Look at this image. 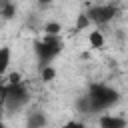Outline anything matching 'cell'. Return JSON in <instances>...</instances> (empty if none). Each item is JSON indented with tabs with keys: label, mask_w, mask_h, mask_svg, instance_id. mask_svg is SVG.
I'll use <instances>...</instances> for the list:
<instances>
[{
	"label": "cell",
	"mask_w": 128,
	"mask_h": 128,
	"mask_svg": "<svg viewBox=\"0 0 128 128\" xmlns=\"http://www.w3.org/2000/svg\"><path fill=\"white\" fill-rule=\"evenodd\" d=\"M120 100V92L108 84H90L88 92L84 94V98L80 100V108L86 112V114H100V112H106L110 110L112 106H116Z\"/></svg>",
	"instance_id": "1"
},
{
	"label": "cell",
	"mask_w": 128,
	"mask_h": 128,
	"mask_svg": "<svg viewBox=\"0 0 128 128\" xmlns=\"http://www.w3.org/2000/svg\"><path fill=\"white\" fill-rule=\"evenodd\" d=\"M64 48V42L60 36H44L40 40L34 42V54H36V60L42 66H50L62 52Z\"/></svg>",
	"instance_id": "3"
},
{
	"label": "cell",
	"mask_w": 128,
	"mask_h": 128,
	"mask_svg": "<svg viewBox=\"0 0 128 128\" xmlns=\"http://www.w3.org/2000/svg\"><path fill=\"white\" fill-rule=\"evenodd\" d=\"M40 76H42L44 82H50V80L56 78V70L52 68V64H50V66H42V68H40Z\"/></svg>",
	"instance_id": "11"
},
{
	"label": "cell",
	"mask_w": 128,
	"mask_h": 128,
	"mask_svg": "<svg viewBox=\"0 0 128 128\" xmlns=\"http://www.w3.org/2000/svg\"><path fill=\"white\" fill-rule=\"evenodd\" d=\"M98 124H100V128H126L128 126L126 118L118 116V114H100Z\"/></svg>",
	"instance_id": "5"
},
{
	"label": "cell",
	"mask_w": 128,
	"mask_h": 128,
	"mask_svg": "<svg viewBox=\"0 0 128 128\" xmlns=\"http://www.w3.org/2000/svg\"><path fill=\"white\" fill-rule=\"evenodd\" d=\"M44 32H46V36H60V32H62V26H60L58 22H46V26H44Z\"/></svg>",
	"instance_id": "10"
},
{
	"label": "cell",
	"mask_w": 128,
	"mask_h": 128,
	"mask_svg": "<svg viewBox=\"0 0 128 128\" xmlns=\"http://www.w3.org/2000/svg\"><path fill=\"white\" fill-rule=\"evenodd\" d=\"M10 64H12V50H10V46H0V78L6 76Z\"/></svg>",
	"instance_id": "6"
},
{
	"label": "cell",
	"mask_w": 128,
	"mask_h": 128,
	"mask_svg": "<svg viewBox=\"0 0 128 128\" xmlns=\"http://www.w3.org/2000/svg\"><path fill=\"white\" fill-rule=\"evenodd\" d=\"M86 26H90V20L86 18V14H80V18L76 20V28L82 30V28H86Z\"/></svg>",
	"instance_id": "12"
},
{
	"label": "cell",
	"mask_w": 128,
	"mask_h": 128,
	"mask_svg": "<svg viewBox=\"0 0 128 128\" xmlns=\"http://www.w3.org/2000/svg\"><path fill=\"white\" fill-rule=\"evenodd\" d=\"M14 14H16V4L12 0H0V16L10 20Z\"/></svg>",
	"instance_id": "7"
},
{
	"label": "cell",
	"mask_w": 128,
	"mask_h": 128,
	"mask_svg": "<svg viewBox=\"0 0 128 128\" xmlns=\"http://www.w3.org/2000/svg\"><path fill=\"white\" fill-rule=\"evenodd\" d=\"M36 2H38L40 6H48V4H54L56 0H36Z\"/></svg>",
	"instance_id": "14"
},
{
	"label": "cell",
	"mask_w": 128,
	"mask_h": 128,
	"mask_svg": "<svg viewBox=\"0 0 128 128\" xmlns=\"http://www.w3.org/2000/svg\"><path fill=\"white\" fill-rule=\"evenodd\" d=\"M0 128H10V126H8L6 122H2V120H0Z\"/></svg>",
	"instance_id": "15"
},
{
	"label": "cell",
	"mask_w": 128,
	"mask_h": 128,
	"mask_svg": "<svg viewBox=\"0 0 128 128\" xmlns=\"http://www.w3.org/2000/svg\"><path fill=\"white\" fill-rule=\"evenodd\" d=\"M30 102V90L20 80V74H10L6 82H0V108L6 112H20Z\"/></svg>",
	"instance_id": "2"
},
{
	"label": "cell",
	"mask_w": 128,
	"mask_h": 128,
	"mask_svg": "<svg viewBox=\"0 0 128 128\" xmlns=\"http://www.w3.org/2000/svg\"><path fill=\"white\" fill-rule=\"evenodd\" d=\"M44 126H46V116L42 112H32L28 120V128H44Z\"/></svg>",
	"instance_id": "8"
},
{
	"label": "cell",
	"mask_w": 128,
	"mask_h": 128,
	"mask_svg": "<svg viewBox=\"0 0 128 128\" xmlns=\"http://www.w3.org/2000/svg\"><path fill=\"white\" fill-rule=\"evenodd\" d=\"M118 14H120V8H118L116 4H96V6L88 8L86 18L90 20V24L104 26V24L112 22V20H114Z\"/></svg>",
	"instance_id": "4"
},
{
	"label": "cell",
	"mask_w": 128,
	"mask_h": 128,
	"mask_svg": "<svg viewBox=\"0 0 128 128\" xmlns=\"http://www.w3.org/2000/svg\"><path fill=\"white\" fill-rule=\"evenodd\" d=\"M88 42H90L92 48H102V46H104V34L98 32V30H92V32L88 34Z\"/></svg>",
	"instance_id": "9"
},
{
	"label": "cell",
	"mask_w": 128,
	"mask_h": 128,
	"mask_svg": "<svg viewBox=\"0 0 128 128\" xmlns=\"http://www.w3.org/2000/svg\"><path fill=\"white\" fill-rule=\"evenodd\" d=\"M62 128H86V124H84V122H80V120H68Z\"/></svg>",
	"instance_id": "13"
}]
</instances>
